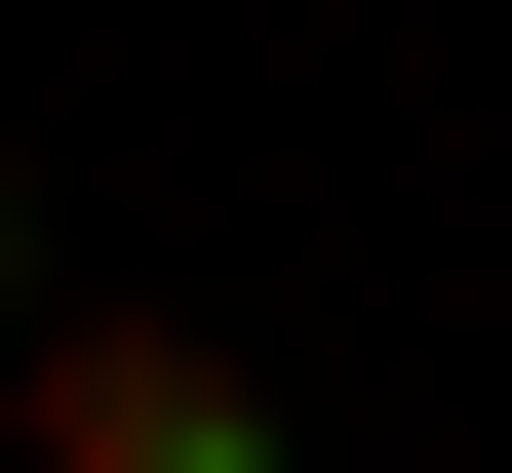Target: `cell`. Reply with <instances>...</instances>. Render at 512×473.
Wrapping results in <instances>:
<instances>
[{
	"mask_svg": "<svg viewBox=\"0 0 512 473\" xmlns=\"http://www.w3.org/2000/svg\"><path fill=\"white\" fill-rule=\"evenodd\" d=\"M0 473H276V355L237 316H40L0 355Z\"/></svg>",
	"mask_w": 512,
	"mask_h": 473,
	"instance_id": "cell-1",
	"label": "cell"
},
{
	"mask_svg": "<svg viewBox=\"0 0 512 473\" xmlns=\"http://www.w3.org/2000/svg\"><path fill=\"white\" fill-rule=\"evenodd\" d=\"M40 316H79V276H40V158H0V355H40Z\"/></svg>",
	"mask_w": 512,
	"mask_h": 473,
	"instance_id": "cell-2",
	"label": "cell"
}]
</instances>
